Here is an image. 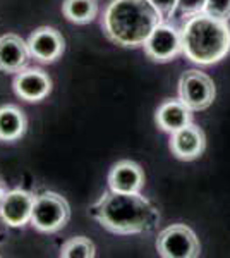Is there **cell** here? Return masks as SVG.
I'll use <instances>...</instances> for the list:
<instances>
[{"label":"cell","mask_w":230,"mask_h":258,"mask_svg":"<svg viewBox=\"0 0 230 258\" xmlns=\"http://www.w3.org/2000/svg\"><path fill=\"white\" fill-rule=\"evenodd\" d=\"M90 214L103 229L120 236L144 234L160 222L157 207L141 193H117L110 189L91 205Z\"/></svg>","instance_id":"cell-1"},{"label":"cell","mask_w":230,"mask_h":258,"mask_svg":"<svg viewBox=\"0 0 230 258\" xmlns=\"http://www.w3.org/2000/svg\"><path fill=\"white\" fill-rule=\"evenodd\" d=\"M163 23L162 14L148 0H112L102 26L107 38L125 48L143 47L151 31Z\"/></svg>","instance_id":"cell-2"},{"label":"cell","mask_w":230,"mask_h":258,"mask_svg":"<svg viewBox=\"0 0 230 258\" xmlns=\"http://www.w3.org/2000/svg\"><path fill=\"white\" fill-rule=\"evenodd\" d=\"M181 35L182 53L194 64H216L230 52L228 23L208 16L206 12L187 18Z\"/></svg>","instance_id":"cell-3"},{"label":"cell","mask_w":230,"mask_h":258,"mask_svg":"<svg viewBox=\"0 0 230 258\" xmlns=\"http://www.w3.org/2000/svg\"><path fill=\"white\" fill-rule=\"evenodd\" d=\"M70 217V207L67 200L53 191H45L35 198L31 214V226L40 232L52 234L60 231Z\"/></svg>","instance_id":"cell-4"},{"label":"cell","mask_w":230,"mask_h":258,"mask_svg":"<svg viewBox=\"0 0 230 258\" xmlns=\"http://www.w3.org/2000/svg\"><path fill=\"white\" fill-rule=\"evenodd\" d=\"M157 251L163 258H196L201 255V244L191 227L172 224L158 234Z\"/></svg>","instance_id":"cell-5"},{"label":"cell","mask_w":230,"mask_h":258,"mask_svg":"<svg viewBox=\"0 0 230 258\" xmlns=\"http://www.w3.org/2000/svg\"><path fill=\"white\" fill-rule=\"evenodd\" d=\"M215 83L208 74L198 69L186 71L179 80V98L192 112L206 110L215 100Z\"/></svg>","instance_id":"cell-6"},{"label":"cell","mask_w":230,"mask_h":258,"mask_svg":"<svg viewBox=\"0 0 230 258\" xmlns=\"http://www.w3.org/2000/svg\"><path fill=\"white\" fill-rule=\"evenodd\" d=\"M143 48L148 59L165 64L182 53V35L170 24L160 23L144 41Z\"/></svg>","instance_id":"cell-7"},{"label":"cell","mask_w":230,"mask_h":258,"mask_svg":"<svg viewBox=\"0 0 230 258\" xmlns=\"http://www.w3.org/2000/svg\"><path fill=\"white\" fill-rule=\"evenodd\" d=\"M33 193L26 189L7 191L0 203V217L9 227H24L31 222L33 207H35Z\"/></svg>","instance_id":"cell-8"},{"label":"cell","mask_w":230,"mask_h":258,"mask_svg":"<svg viewBox=\"0 0 230 258\" xmlns=\"http://www.w3.org/2000/svg\"><path fill=\"white\" fill-rule=\"evenodd\" d=\"M28 47L33 59L43 64H52L62 57L65 50V41L55 28L43 26L29 35Z\"/></svg>","instance_id":"cell-9"},{"label":"cell","mask_w":230,"mask_h":258,"mask_svg":"<svg viewBox=\"0 0 230 258\" xmlns=\"http://www.w3.org/2000/svg\"><path fill=\"white\" fill-rule=\"evenodd\" d=\"M204 148H206V136L201 127L192 122L177 129L170 136V152L179 160L191 162L199 159Z\"/></svg>","instance_id":"cell-10"},{"label":"cell","mask_w":230,"mask_h":258,"mask_svg":"<svg viewBox=\"0 0 230 258\" xmlns=\"http://www.w3.org/2000/svg\"><path fill=\"white\" fill-rule=\"evenodd\" d=\"M14 91L26 102H41L52 91V80L41 69H23L14 78Z\"/></svg>","instance_id":"cell-11"},{"label":"cell","mask_w":230,"mask_h":258,"mask_svg":"<svg viewBox=\"0 0 230 258\" xmlns=\"http://www.w3.org/2000/svg\"><path fill=\"white\" fill-rule=\"evenodd\" d=\"M144 172L136 162L120 160L108 172V188L117 193H141Z\"/></svg>","instance_id":"cell-12"},{"label":"cell","mask_w":230,"mask_h":258,"mask_svg":"<svg viewBox=\"0 0 230 258\" xmlns=\"http://www.w3.org/2000/svg\"><path fill=\"white\" fill-rule=\"evenodd\" d=\"M29 47L18 35L0 36V71L2 73H21L29 62Z\"/></svg>","instance_id":"cell-13"},{"label":"cell","mask_w":230,"mask_h":258,"mask_svg":"<svg viewBox=\"0 0 230 258\" xmlns=\"http://www.w3.org/2000/svg\"><path fill=\"white\" fill-rule=\"evenodd\" d=\"M155 120L157 126L165 133H175L177 129H181L187 124L192 122V110L186 103L179 100H165L160 107L157 109L155 114Z\"/></svg>","instance_id":"cell-14"},{"label":"cell","mask_w":230,"mask_h":258,"mask_svg":"<svg viewBox=\"0 0 230 258\" xmlns=\"http://www.w3.org/2000/svg\"><path fill=\"white\" fill-rule=\"evenodd\" d=\"M26 115L16 105L0 109V141H16L26 133Z\"/></svg>","instance_id":"cell-15"},{"label":"cell","mask_w":230,"mask_h":258,"mask_svg":"<svg viewBox=\"0 0 230 258\" xmlns=\"http://www.w3.org/2000/svg\"><path fill=\"white\" fill-rule=\"evenodd\" d=\"M62 14L74 24H88L98 14V2L96 0H64Z\"/></svg>","instance_id":"cell-16"},{"label":"cell","mask_w":230,"mask_h":258,"mask_svg":"<svg viewBox=\"0 0 230 258\" xmlns=\"http://www.w3.org/2000/svg\"><path fill=\"white\" fill-rule=\"evenodd\" d=\"M96 255V248L93 241H90L85 236H76V238L65 241L60 248L62 258H93Z\"/></svg>","instance_id":"cell-17"},{"label":"cell","mask_w":230,"mask_h":258,"mask_svg":"<svg viewBox=\"0 0 230 258\" xmlns=\"http://www.w3.org/2000/svg\"><path fill=\"white\" fill-rule=\"evenodd\" d=\"M204 12L216 19H230V0H208Z\"/></svg>","instance_id":"cell-18"},{"label":"cell","mask_w":230,"mask_h":258,"mask_svg":"<svg viewBox=\"0 0 230 258\" xmlns=\"http://www.w3.org/2000/svg\"><path fill=\"white\" fill-rule=\"evenodd\" d=\"M206 2L208 0H179L177 9L182 16L191 18V16H196V14H201V12H204Z\"/></svg>","instance_id":"cell-19"},{"label":"cell","mask_w":230,"mask_h":258,"mask_svg":"<svg viewBox=\"0 0 230 258\" xmlns=\"http://www.w3.org/2000/svg\"><path fill=\"white\" fill-rule=\"evenodd\" d=\"M149 4L162 14L163 19H169L174 16V12L177 11L179 0H148Z\"/></svg>","instance_id":"cell-20"},{"label":"cell","mask_w":230,"mask_h":258,"mask_svg":"<svg viewBox=\"0 0 230 258\" xmlns=\"http://www.w3.org/2000/svg\"><path fill=\"white\" fill-rule=\"evenodd\" d=\"M4 195H6V193H4V191L0 189V203H2V198H4Z\"/></svg>","instance_id":"cell-21"}]
</instances>
